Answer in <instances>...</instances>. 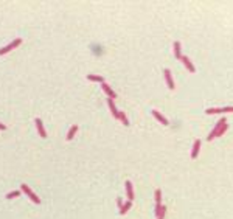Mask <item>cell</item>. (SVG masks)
I'll list each match as a JSON object with an SVG mask.
<instances>
[{
  "label": "cell",
  "mask_w": 233,
  "mask_h": 219,
  "mask_svg": "<svg viewBox=\"0 0 233 219\" xmlns=\"http://www.w3.org/2000/svg\"><path fill=\"white\" fill-rule=\"evenodd\" d=\"M87 79H90V81H95V83H104V78L103 76H98V75H87Z\"/></svg>",
  "instance_id": "obj_12"
},
{
  "label": "cell",
  "mask_w": 233,
  "mask_h": 219,
  "mask_svg": "<svg viewBox=\"0 0 233 219\" xmlns=\"http://www.w3.org/2000/svg\"><path fill=\"white\" fill-rule=\"evenodd\" d=\"M165 79H166V84H168V89H171V90H174L176 89V84H174V81H173V76H171V72L165 70Z\"/></svg>",
  "instance_id": "obj_3"
},
{
  "label": "cell",
  "mask_w": 233,
  "mask_h": 219,
  "mask_svg": "<svg viewBox=\"0 0 233 219\" xmlns=\"http://www.w3.org/2000/svg\"><path fill=\"white\" fill-rule=\"evenodd\" d=\"M225 112H233V106H225V107H221V114H225Z\"/></svg>",
  "instance_id": "obj_18"
},
{
  "label": "cell",
  "mask_w": 233,
  "mask_h": 219,
  "mask_svg": "<svg viewBox=\"0 0 233 219\" xmlns=\"http://www.w3.org/2000/svg\"><path fill=\"white\" fill-rule=\"evenodd\" d=\"M165 215H166V207H162V210H160L159 216H157V219H163V218H165Z\"/></svg>",
  "instance_id": "obj_16"
},
{
  "label": "cell",
  "mask_w": 233,
  "mask_h": 219,
  "mask_svg": "<svg viewBox=\"0 0 233 219\" xmlns=\"http://www.w3.org/2000/svg\"><path fill=\"white\" fill-rule=\"evenodd\" d=\"M227 129H229V126H227V123H225V125H224V126H222V127L218 131V137H221V135H222L225 131H227Z\"/></svg>",
  "instance_id": "obj_17"
},
{
  "label": "cell",
  "mask_w": 233,
  "mask_h": 219,
  "mask_svg": "<svg viewBox=\"0 0 233 219\" xmlns=\"http://www.w3.org/2000/svg\"><path fill=\"white\" fill-rule=\"evenodd\" d=\"M107 104H109V107H111V111H112V114H114V117L115 118H118V111H116V107H115V104H114V100L112 98H109L107 100Z\"/></svg>",
  "instance_id": "obj_10"
},
{
  "label": "cell",
  "mask_w": 233,
  "mask_h": 219,
  "mask_svg": "<svg viewBox=\"0 0 233 219\" xmlns=\"http://www.w3.org/2000/svg\"><path fill=\"white\" fill-rule=\"evenodd\" d=\"M182 62H183V65L187 67V68H188V70H190L191 73H194V70H196V68H194V65H193V64L190 62V59H188L187 56H182Z\"/></svg>",
  "instance_id": "obj_9"
},
{
  "label": "cell",
  "mask_w": 233,
  "mask_h": 219,
  "mask_svg": "<svg viewBox=\"0 0 233 219\" xmlns=\"http://www.w3.org/2000/svg\"><path fill=\"white\" fill-rule=\"evenodd\" d=\"M118 120H120V121H121V123H123V125H125V126H129V120L126 118L125 112H120V114H118Z\"/></svg>",
  "instance_id": "obj_15"
},
{
  "label": "cell",
  "mask_w": 233,
  "mask_h": 219,
  "mask_svg": "<svg viewBox=\"0 0 233 219\" xmlns=\"http://www.w3.org/2000/svg\"><path fill=\"white\" fill-rule=\"evenodd\" d=\"M36 126H37L39 135L42 137V138H45V137H47V132H45V129H44V125H42V121H40L39 118H36Z\"/></svg>",
  "instance_id": "obj_7"
},
{
  "label": "cell",
  "mask_w": 233,
  "mask_h": 219,
  "mask_svg": "<svg viewBox=\"0 0 233 219\" xmlns=\"http://www.w3.org/2000/svg\"><path fill=\"white\" fill-rule=\"evenodd\" d=\"M20 188H22V191H23V193H25L26 196L30 197V199H31V201H33L34 204H40V199H39V197H37L36 194L33 193V191H31V188H30V187H26L25 183H22V187H20Z\"/></svg>",
  "instance_id": "obj_1"
},
{
  "label": "cell",
  "mask_w": 233,
  "mask_h": 219,
  "mask_svg": "<svg viewBox=\"0 0 233 219\" xmlns=\"http://www.w3.org/2000/svg\"><path fill=\"white\" fill-rule=\"evenodd\" d=\"M174 56L177 59H182V53H180V42L177 40V42H174Z\"/></svg>",
  "instance_id": "obj_11"
},
{
  "label": "cell",
  "mask_w": 233,
  "mask_h": 219,
  "mask_svg": "<svg viewBox=\"0 0 233 219\" xmlns=\"http://www.w3.org/2000/svg\"><path fill=\"white\" fill-rule=\"evenodd\" d=\"M199 149H201V140H196L193 149H191V159H196L197 154H199Z\"/></svg>",
  "instance_id": "obj_6"
},
{
  "label": "cell",
  "mask_w": 233,
  "mask_h": 219,
  "mask_svg": "<svg viewBox=\"0 0 233 219\" xmlns=\"http://www.w3.org/2000/svg\"><path fill=\"white\" fill-rule=\"evenodd\" d=\"M76 131H78V126L76 125H73L72 127H70V131H68V134H67V140L70 141L73 137H75V134H76Z\"/></svg>",
  "instance_id": "obj_13"
},
{
  "label": "cell",
  "mask_w": 233,
  "mask_h": 219,
  "mask_svg": "<svg viewBox=\"0 0 233 219\" xmlns=\"http://www.w3.org/2000/svg\"><path fill=\"white\" fill-rule=\"evenodd\" d=\"M20 44H22V39H14V42H11L10 45H6L5 48H0V56H2V54L10 53L12 48H16V47H19Z\"/></svg>",
  "instance_id": "obj_2"
},
{
  "label": "cell",
  "mask_w": 233,
  "mask_h": 219,
  "mask_svg": "<svg viewBox=\"0 0 233 219\" xmlns=\"http://www.w3.org/2000/svg\"><path fill=\"white\" fill-rule=\"evenodd\" d=\"M101 87H103V90H104V93L107 95L109 98H112V100H115V98H116V93H115V92H114L112 89L109 87L106 83H103V84H101Z\"/></svg>",
  "instance_id": "obj_4"
},
{
  "label": "cell",
  "mask_w": 233,
  "mask_h": 219,
  "mask_svg": "<svg viewBox=\"0 0 233 219\" xmlns=\"http://www.w3.org/2000/svg\"><path fill=\"white\" fill-rule=\"evenodd\" d=\"M0 129H6V126H5V125H2V123H0Z\"/></svg>",
  "instance_id": "obj_22"
},
{
  "label": "cell",
  "mask_w": 233,
  "mask_h": 219,
  "mask_svg": "<svg viewBox=\"0 0 233 219\" xmlns=\"http://www.w3.org/2000/svg\"><path fill=\"white\" fill-rule=\"evenodd\" d=\"M131 207H132V201H127L126 204H123V207L120 208V215H125V213H126V211H127L129 208H131Z\"/></svg>",
  "instance_id": "obj_14"
},
{
  "label": "cell",
  "mask_w": 233,
  "mask_h": 219,
  "mask_svg": "<svg viewBox=\"0 0 233 219\" xmlns=\"http://www.w3.org/2000/svg\"><path fill=\"white\" fill-rule=\"evenodd\" d=\"M207 114H208V115H213V114H221V109H213V107H211V109H208V111H207Z\"/></svg>",
  "instance_id": "obj_19"
},
{
  "label": "cell",
  "mask_w": 233,
  "mask_h": 219,
  "mask_svg": "<svg viewBox=\"0 0 233 219\" xmlns=\"http://www.w3.org/2000/svg\"><path fill=\"white\" fill-rule=\"evenodd\" d=\"M116 205H118V207H120V208L123 207V201L120 199V197H118V199H116Z\"/></svg>",
  "instance_id": "obj_21"
},
{
  "label": "cell",
  "mask_w": 233,
  "mask_h": 219,
  "mask_svg": "<svg viewBox=\"0 0 233 219\" xmlns=\"http://www.w3.org/2000/svg\"><path fill=\"white\" fill-rule=\"evenodd\" d=\"M20 194V191H12V193H10L8 196H6V199H12V197H17Z\"/></svg>",
  "instance_id": "obj_20"
},
{
  "label": "cell",
  "mask_w": 233,
  "mask_h": 219,
  "mask_svg": "<svg viewBox=\"0 0 233 219\" xmlns=\"http://www.w3.org/2000/svg\"><path fill=\"white\" fill-rule=\"evenodd\" d=\"M152 115H154V118L157 120V121H160L162 125H165V126H168V120L163 117V115L159 112V111H152Z\"/></svg>",
  "instance_id": "obj_5"
},
{
  "label": "cell",
  "mask_w": 233,
  "mask_h": 219,
  "mask_svg": "<svg viewBox=\"0 0 233 219\" xmlns=\"http://www.w3.org/2000/svg\"><path fill=\"white\" fill-rule=\"evenodd\" d=\"M126 194H127V199L132 201L134 199V191H132V183L126 180Z\"/></svg>",
  "instance_id": "obj_8"
}]
</instances>
